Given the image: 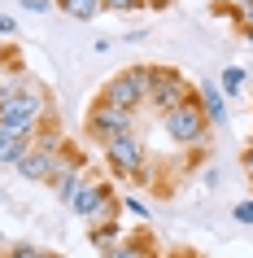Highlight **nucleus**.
I'll return each mask as SVG.
<instances>
[{
	"label": "nucleus",
	"instance_id": "1",
	"mask_svg": "<svg viewBox=\"0 0 253 258\" xmlns=\"http://www.w3.org/2000/svg\"><path fill=\"white\" fill-rule=\"evenodd\" d=\"M40 122H48V96L27 79H14L0 88V127L18 136H35Z\"/></svg>",
	"mask_w": 253,
	"mask_h": 258
},
{
	"label": "nucleus",
	"instance_id": "2",
	"mask_svg": "<svg viewBox=\"0 0 253 258\" xmlns=\"http://www.w3.org/2000/svg\"><path fill=\"white\" fill-rule=\"evenodd\" d=\"M70 210L88 223V228H96V223H114L122 210V197L114 192V184H105V179L88 175V184L79 188V197L70 202Z\"/></svg>",
	"mask_w": 253,
	"mask_h": 258
},
{
	"label": "nucleus",
	"instance_id": "3",
	"mask_svg": "<svg viewBox=\"0 0 253 258\" xmlns=\"http://www.w3.org/2000/svg\"><path fill=\"white\" fill-rule=\"evenodd\" d=\"M148 88H153L148 66H131V70H122V75H114V79H105V88H101V96H96V101L118 105V109H131V114H135V109H144Z\"/></svg>",
	"mask_w": 253,
	"mask_h": 258
},
{
	"label": "nucleus",
	"instance_id": "4",
	"mask_svg": "<svg viewBox=\"0 0 253 258\" xmlns=\"http://www.w3.org/2000/svg\"><path fill=\"white\" fill-rule=\"evenodd\" d=\"M161 132L171 136V145H184V149H201V145H205L210 122H205V114H201V105H197V92H192V101H184L179 109L161 114Z\"/></svg>",
	"mask_w": 253,
	"mask_h": 258
},
{
	"label": "nucleus",
	"instance_id": "5",
	"mask_svg": "<svg viewBox=\"0 0 253 258\" xmlns=\"http://www.w3.org/2000/svg\"><path fill=\"white\" fill-rule=\"evenodd\" d=\"M105 166L114 171L118 179H131V184H144V171H148V149L144 140L127 132V136H114L105 145Z\"/></svg>",
	"mask_w": 253,
	"mask_h": 258
},
{
	"label": "nucleus",
	"instance_id": "6",
	"mask_svg": "<svg viewBox=\"0 0 253 258\" xmlns=\"http://www.w3.org/2000/svg\"><path fill=\"white\" fill-rule=\"evenodd\" d=\"M148 75H153V88H148L144 105L153 109L157 118L171 114V109H179L184 101H192V92H197V88H188L184 70H175V66H148Z\"/></svg>",
	"mask_w": 253,
	"mask_h": 258
},
{
	"label": "nucleus",
	"instance_id": "7",
	"mask_svg": "<svg viewBox=\"0 0 253 258\" xmlns=\"http://www.w3.org/2000/svg\"><path fill=\"white\" fill-rule=\"evenodd\" d=\"M83 132H88V140H96V145H109L114 136L135 132V114L131 109H118V105L96 101V105L88 109V118H83Z\"/></svg>",
	"mask_w": 253,
	"mask_h": 258
},
{
	"label": "nucleus",
	"instance_id": "8",
	"mask_svg": "<svg viewBox=\"0 0 253 258\" xmlns=\"http://www.w3.org/2000/svg\"><path fill=\"white\" fill-rule=\"evenodd\" d=\"M197 105H201V114H205L210 127H223V122L231 118V109H227V92L218 88V79H201L197 83Z\"/></svg>",
	"mask_w": 253,
	"mask_h": 258
},
{
	"label": "nucleus",
	"instance_id": "9",
	"mask_svg": "<svg viewBox=\"0 0 253 258\" xmlns=\"http://www.w3.org/2000/svg\"><path fill=\"white\" fill-rule=\"evenodd\" d=\"M61 158H66V153H44V149H35V145H31L27 158H22L14 171H18L22 179H48V184H53V175L61 171Z\"/></svg>",
	"mask_w": 253,
	"mask_h": 258
},
{
	"label": "nucleus",
	"instance_id": "10",
	"mask_svg": "<svg viewBox=\"0 0 253 258\" xmlns=\"http://www.w3.org/2000/svg\"><path fill=\"white\" fill-rule=\"evenodd\" d=\"M27 149H31V136H18L9 127H0V166H18L27 158Z\"/></svg>",
	"mask_w": 253,
	"mask_h": 258
},
{
	"label": "nucleus",
	"instance_id": "11",
	"mask_svg": "<svg viewBox=\"0 0 253 258\" xmlns=\"http://www.w3.org/2000/svg\"><path fill=\"white\" fill-rule=\"evenodd\" d=\"M101 258H157V249H153V241L148 236H122L114 249H105Z\"/></svg>",
	"mask_w": 253,
	"mask_h": 258
},
{
	"label": "nucleus",
	"instance_id": "12",
	"mask_svg": "<svg viewBox=\"0 0 253 258\" xmlns=\"http://www.w3.org/2000/svg\"><path fill=\"white\" fill-rule=\"evenodd\" d=\"M31 145H35V149H44V153H66V136H61V127H57L53 118H48L40 132L31 136Z\"/></svg>",
	"mask_w": 253,
	"mask_h": 258
},
{
	"label": "nucleus",
	"instance_id": "13",
	"mask_svg": "<svg viewBox=\"0 0 253 258\" xmlns=\"http://www.w3.org/2000/svg\"><path fill=\"white\" fill-rule=\"evenodd\" d=\"M57 5H61L74 22H92V18L105 14V0H57Z\"/></svg>",
	"mask_w": 253,
	"mask_h": 258
},
{
	"label": "nucleus",
	"instance_id": "14",
	"mask_svg": "<svg viewBox=\"0 0 253 258\" xmlns=\"http://www.w3.org/2000/svg\"><path fill=\"white\" fill-rule=\"evenodd\" d=\"M88 241H92L96 249H101V254H105V249H114V245L122 241V228H118V219H114V223H96V228H88Z\"/></svg>",
	"mask_w": 253,
	"mask_h": 258
},
{
	"label": "nucleus",
	"instance_id": "15",
	"mask_svg": "<svg viewBox=\"0 0 253 258\" xmlns=\"http://www.w3.org/2000/svg\"><path fill=\"white\" fill-rule=\"evenodd\" d=\"M218 88H223L227 96L244 92V88H249V70H244V66H223V75H218Z\"/></svg>",
	"mask_w": 253,
	"mask_h": 258
},
{
	"label": "nucleus",
	"instance_id": "16",
	"mask_svg": "<svg viewBox=\"0 0 253 258\" xmlns=\"http://www.w3.org/2000/svg\"><path fill=\"white\" fill-rule=\"evenodd\" d=\"M53 249H44V245H31V241H18V245H9L0 258H48Z\"/></svg>",
	"mask_w": 253,
	"mask_h": 258
},
{
	"label": "nucleus",
	"instance_id": "17",
	"mask_svg": "<svg viewBox=\"0 0 253 258\" xmlns=\"http://www.w3.org/2000/svg\"><path fill=\"white\" fill-rule=\"evenodd\" d=\"M231 22L240 31H253V0H231Z\"/></svg>",
	"mask_w": 253,
	"mask_h": 258
},
{
	"label": "nucleus",
	"instance_id": "18",
	"mask_svg": "<svg viewBox=\"0 0 253 258\" xmlns=\"http://www.w3.org/2000/svg\"><path fill=\"white\" fill-rule=\"evenodd\" d=\"M231 219H236V223H244V228H253V197H249V202H236Z\"/></svg>",
	"mask_w": 253,
	"mask_h": 258
},
{
	"label": "nucleus",
	"instance_id": "19",
	"mask_svg": "<svg viewBox=\"0 0 253 258\" xmlns=\"http://www.w3.org/2000/svg\"><path fill=\"white\" fill-rule=\"evenodd\" d=\"M122 210H131L135 219H144V223H148V206L140 202V197H122Z\"/></svg>",
	"mask_w": 253,
	"mask_h": 258
},
{
	"label": "nucleus",
	"instance_id": "20",
	"mask_svg": "<svg viewBox=\"0 0 253 258\" xmlns=\"http://www.w3.org/2000/svg\"><path fill=\"white\" fill-rule=\"evenodd\" d=\"M22 9L27 14H48V9H57V0H22Z\"/></svg>",
	"mask_w": 253,
	"mask_h": 258
},
{
	"label": "nucleus",
	"instance_id": "21",
	"mask_svg": "<svg viewBox=\"0 0 253 258\" xmlns=\"http://www.w3.org/2000/svg\"><path fill=\"white\" fill-rule=\"evenodd\" d=\"M0 35H9V40L18 35V18L14 14H0Z\"/></svg>",
	"mask_w": 253,
	"mask_h": 258
},
{
	"label": "nucleus",
	"instance_id": "22",
	"mask_svg": "<svg viewBox=\"0 0 253 258\" xmlns=\"http://www.w3.org/2000/svg\"><path fill=\"white\" fill-rule=\"evenodd\" d=\"M105 9H122V14H131V9H144L140 0H105Z\"/></svg>",
	"mask_w": 253,
	"mask_h": 258
},
{
	"label": "nucleus",
	"instance_id": "23",
	"mask_svg": "<svg viewBox=\"0 0 253 258\" xmlns=\"http://www.w3.org/2000/svg\"><path fill=\"white\" fill-rule=\"evenodd\" d=\"M240 166H244V171H249V175H253V140H249V149L240 153Z\"/></svg>",
	"mask_w": 253,
	"mask_h": 258
},
{
	"label": "nucleus",
	"instance_id": "24",
	"mask_svg": "<svg viewBox=\"0 0 253 258\" xmlns=\"http://www.w3.org/2000/svg\"><path fill=\"white\" fill-rule=\"evenodd\" d=\"M140 5H144V9H171L175 0H140Z\"/></svg>",
	"mask_w": 253,
	"mask_h": 258
},
{
	"label": "nucleus",
	"instance_id": "25",
	"mask_svg": "<svg viewBox=\"0 0 253 258\" xmlns=\"http://www.w3.org/2000/svg\"><path fill=\"white\" fill-rule=\"evenodd\" d=\"M240 40H244V44H249V48H253V31H240Z\"/></svg>",
	"mask_w": 253,
	"mask_h": 258
},
{
	"label": "nucleus",
	"instance_id": "26",
	"mask_svg": "<svg viewBox=\"0 0 253 258\" xmlns=\"http://www.w3.org/2000/svg\"><path fill=\"white\" fill-rule=\"evenodd\" d=\"M0 254H5V232H0Z\"/></svg>",
	"mask_w": 253,
	"mask_h": 258
},
{
	"label": "nucleus",
	"instance_id": "27",
	"mask_svg": "<svg viewBox=\"0 0 253 258\" xmlns=\"http://www.w3.org/2000/svg\"><path fill=\"white\" fill-rule=\"evenodd\" d=\"M48 258H66V254H48Z\"/></svg>",
	"mask_w": 253,
	"mask_h": 258
},
{
	"label": "nucleus",
	"instance_id": "28",
	"mask_svg": "<svg viewBox=\"0 0 253 258\" xmlns=\"http://www.w3.org/2000/svg\"><path fill=\"white\" fill-rule=\"evenodd\" d=\"M0 197H5V188H0Z\"/></svg>",
	"mask_w": 253,
	"mask_h": 258
}]
</instances>
